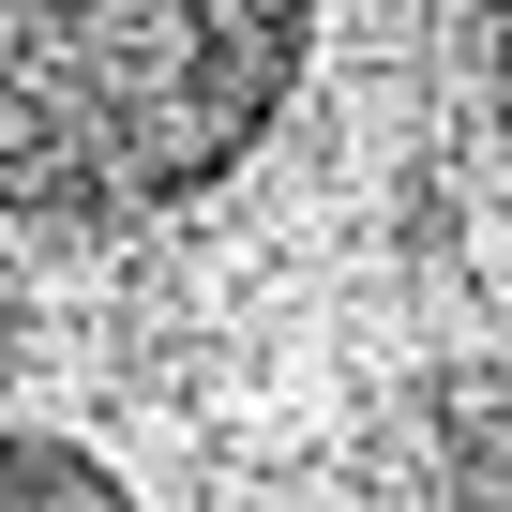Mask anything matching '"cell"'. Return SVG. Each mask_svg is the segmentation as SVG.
Wrapping results in <instances>:
<instances>
[{
	"label": "cell",
	"instance_id": "6da1fadb",
	"mask_svg": "<svg viewBox=\"0 0 512 512\" xmlns=\"http://www.w3.org/2000/svg\"><path fill=\"white\" fill-rule=\"evenodd\" d=\"M317 0H0V226H151L272 151Z\"/></svg>",
	"mask_w": 512,
	"mask_h": 512
},
{
	"label": "cell",
	"instance_id": "7a4b0ae2",
	"mask_svg": "<svg viewBox=\"0 0 512 512\" xmlns=\"http://www.w3.org/2000/svg\"><path fill=\"white\" fill-rule=\"evenodd\" d=\"M0 512H151L106 452L46 437V422H0Z\"/></svg>",
	"mask_w": 512,
	"mask_h": 512
}]
</instances>
